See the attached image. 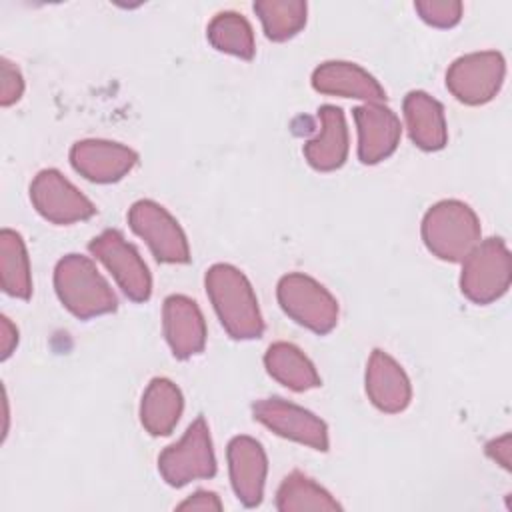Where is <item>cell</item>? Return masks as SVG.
<instances>
[{
  "label": "cell",
  "instance_id": "cell-7",
  "mask_svg": "<svg viewBox=\"0 0 512 512\" xmlns=\"http://www.w3.org/2000/svg\"><path fill=\"white\" fill-rule=\"evenodd\" d=\"M506 74L504 56L496 50L472 52L456 58L446 72V88L464 104L478 106L490 102Z\"/></svg>",
  "mask_w": 512,
  "mask_h": 512
},
{
  "label": "cell",
  "instance_id": "cell-26",
  "mask_svg": "<svg viewBox=\"0 0 512 512\" xmlns=\"http://www.w3.org/2000/svg\"><path fill=\"white\" fill-rule=\"evenodd\" d=\"M414 8L426 24L436 28H450L462 18V4L456 0H420Z\"/></svg>",
  "mask_w": 512,
  "mask_h": 512
},
{
  "label": "cell",
  "instance_id": "cell-11",
  "mask_svg": "<svg viewBox=\"0 0 512 512\" xmlns=\"http://www.w3.org/2000/svg\"><path fill=\"white\" fill-rule=\"evenodd\" d=\"M254 418L274 434L306 444L314 450H328V428L310 410L282 398H264L252 404Z\"/></svg>",
  "mask_w": 512,
  "mask_h": 512
},
{
  "label": "cell",
  "instance_id": "cell-19",
  "mask_svg": "<svg viewBox=\"0 0 512 512\" xmlns=\"http://www.w3.org/2000/svg\"><path fill=\"white\" fill-rule=\"evenodd\" d=\"M402 110L408 134L418 148L428 152L444 148L448 130L444 108L436 98L422 90H412L406 94Z\"/></svg>",
  "mask_w": 512,
  "mask_h": 512
},
{
  "label": "cell",
  "instance_id": "cell-22",
  "mask_svg": "<svg viewBox=\"0 0 512 512\" xmlns=\"http://www.w3.org/2000/svg\"><path fill=\"white\" fill-rule=\"evenodd\" d=\"M0 280L6 294L28 300L32 294V276L26 244L16 230L0 232Z\"/></svg>",
  "mask_w": 512,
  "mask_h": 512
},
{
  "label": "cell",
  "instance_id": "cell-12",
  "mask_svg": "<svg viewBox=\"0 0 512 512\" xmlns=\"http://www.w3.org/2000/svg\"><path fill=\"white\" fill-rule=\"evenodd\" d=\"M70 162L86 180L108 184L124 178L136 166L138 154L124 144L90 138L70 148Z\"/></svg>",
  "mask_w": 512,
  "mask_h": 512
},
{
  "label": "cell",
  "instance_id": "cell-23",
  "mask_svg": "<svg viewBox=\"0 0 512 512\" xmlns=\"http://www.w3.org/2000/svg\"><path fill=\"white\" fill-rule=\"evenodd\" d=\"M276 508L280 512H296V510L332 512V510H340L342 506L330 496L328 490H324L306 474L294 470L282 480L276 492Z\"/></svg>",
  "mask_w": 512,
  "mask_h": 512
},
{
  "label": "cell",
  "instance_id": "cell-21",
  "mask_svg": "<svg viewBox=\"0 0 512 512\" xmlns=\"http://www.w3.org/2000/svg\"><path fill=\"white\" fill-rule=\"evenodd\" d=\"M268 374L294 392L320 386V376L306 354L290 342H274L264 354Z\"/></svg>",
  "mask_w": 512,
  "mask_h": 512
},
{
  "label": "cell",
  "instance_id": "cell-29",
  "mask_svg": "<svg viewBox=\"0 0 512 512\" xmlns=\"http://www.w3.org/2000/svg\"><path fill=\"white\" fill-rule=\"evenodd\" d=\"M486 454L496 460L502 468L510 470V462H512V444H510V434H504L492 442L486 444Z\"/></svg>",
  "mask_w": 512,
  "mask_h": 512
},
{
  "label": "cell",
  "instance_id": "cell-10",
  "mask_svg": "<svg viewBox=\"0 0 512 512\" xmlns=\"http://www.w3.org/2000/svg\"><path fill=\"white\" fill-rule=\"evenodd\" d=\"M30 200L52 224H72L96 214V206L56 168L40 170L30 184Z\"/></svg>",
  "mask_w": 512,
  "mask_h": 512
},
{
  "label": "cell",
  "instance_id": "cell-25",
  "mask_svg": "<svg viewBox=\"0 0 512 512\" xmlns=\"http://www.w3.org/2000/svg\"><path fill=\"white\" fill-rule=\"evenodd\" d=\"M266 38L284 42L298 34L306 24L308 6L302 0H258L254 2Z\"/></svg>",
  "mask_w": 512,
  "mask_h": 512
},
{
  "label": "cell",
  "instance_id": "cell-15",
  "mask_svg": "<svg viewBox=\"0 0 512 512\" xmlns=\"http://www.w3.org/2000/svg\"><path fill=\"white\" fill-rule=\"evenodd\" d=\"M162 328L176 358L184 360L204 350L206 322L192 298L184 294L168 296L162 308Z\"/></svg>",
  "mask_w": 512,
  "mask_h": 512
},
{
  "label": "cell",
  "instance_id": "cell-5",
  "mask_svg": "<svg viewBox=\"0 0 512 512\" xmlns=\"http://www.w3.org/2000/svg\"><path fill=\"white\" fill-rule=\"evenodd\" d=\"M276 294L282 310L316 334H328L338 322L336 298L306 274L292 272L282 276Z\"/></svg>",
  "mask_w": 512,
  "mask_h": 512
},
{
  "label": "cell",
  "instance_id": "cell-14",
  "mask_svg": "<svg viewBox=\"0 0 512 512\" xmlns=\"http://www.w3.org/2000/svg\"><path fill=\"white\" fill-rule=\"evenodd\" d=\"M230 482L238 500L254 508L262 502L268 460L262 444L250 436H234L228 444Z\"/></svg>",
  "mask_w": 512,
  "mask_h": 512
},
{
  "label": "cell",
  "instance_id": "cell-3",
  "mask_svg": "<svg viewBox=\"0 0 512 512\" xmlns=\"http://www.w3.org/2000/svg\"><path fill=\"white\" fill-rule=\"evenodd\" d=\"M422 240L440 260L462 262L480 242V220L468 204L442 200L424 214Z\"/></svg>",
  "mask_w": 512,
  "mask_h": 512
},
{
  "label": "cell",
  "instance_id": "cell-24",
  "mask_svg": "<svg viewBox=\"0 0 512 512\" xmlns=\"http://www.w3.org/2000/svg\"><path fill=\"white\" fill-rule=\"evenodd\" d=\"M206 36L210 44L226 54L238 56L242 60H250L254 56V32L250 22L238 12H218L208 28Z\"/></svg>",
  "mask_w": 512,
  "mask_h": 512
},
{
  "label": "cell",
  "instance_id": "cell-20",
  "mask_svg": "<svg viewBox=\"0 0 512 512\" xmlns=\"http://www.w3.org/2000/svg\"><path fill=\"white\" fill-rule=\"evenodd\" d=\"M184 398L168 378H152L140 402V422L152 436H168L180 420Z\"/></svg>",
  "mask_w": 512,
  "mask_h": 512
},
{
  "label": "cell",
  "instance_id": "cell-28",
  "mask_svg": "<svg viewBox=\"0 0 512 512\" xmlns=\"http://www.w3.org/2000/svg\"><path fill=\"white\" fill-rule=\"evenodd\" d=\"M178 510H222V502L214 492L198 490L178 504Z\"/></svg>",
  "mask_w": 512,
  "mask_h": 512
},
{
  "label": "cell",
  "instance_id": "cell-8",
  "mask_svg": "<svg viewBox=\"0 0 512 512\" xmlns=\"http://www.w3.org/2000/svg\"><path fill=\"white\" fill-rule=\"evenodd\" d=\"M130 228L144 238L158 262L184 264L190 260V248L184 230L176 218L154 200H138L128 210Z\"/></svg>",
  "mask_w": 512,
  "mask_h": 512
},
{
  "label": "cell",
  "instance_id": "cell-4",
  "mask_svg": "<svg viewBox=\"0 0 512 512\" xmlns=\"http://www.w3.org/2000/svg\"><path fill=\"white\" fill-rule=\"evenodd\" d=\"M462 262L460 290L474 304H490L510 288L512 258L502 238L478 242Z\"/></svg>",
  "mask_w": 512,
  "mask_h": 512
},
{
  "label": "cell",
  "instance_id": "cell-27",
  "mask_svg": "<svg viewBox=\"0 0 512 512\" xmlns=\"http://www.w3.org/2000/svg\"><path fill=\"white\" fill-rule=\"evenodd\" d=\"M24 80L20 70L8 58H2L0 64V104L10 106L22 98Z\"/></svg>",
  "mask_w": 512,
  "mask_h": 512
},
{
  "label": "cell",
  "instance_id": "cell-16",
  "mask_svg": "<svg viewBox=\"0 0 512 512\" xmlns=\"http://www.w3.org/2000/svg\"><path fill=\"white\" fill-rule=\"evenodd\" d=\"M366 394L370 402L388 414L402 412L412 398V386L402 366L384 350H374L366 366Z\"/></svg>",
  "mask_w": 512,
  "mask_h": 512
},
{
  "label": "cell",
  "instance_id": "cell-9",
  "mask_svg": "<svg viewBox=\"0 0 512 512\" xmlns=\"http://www.w3.org/2000/svg\"><path fill=\"white\" fill-rule=\"evenodd\" d=\"M88 250L112 272L114 280L130 300L144 302L150 298L152 276L148 266L118 230H104L100 236L92 238Z\"/></svg>",
  "mask_w": 512,
  "mask_h": 512
},
{
  "label": "cell",
  "instance_id": "cell-2",
  "mask_svg": "<svg viewBox=\"0 0 512 512\" xmlns=\"http://www.w3.org/2000/svg\"><path fill=\"white\" fill-rule=\"evenodd\" d=\"M54 288L60 302L80 320L114 312L118 306L106 278L82 254H66L54 270Z\"/></svg>",
  "mask_w": 512,
  "mask_h": 512
},
{
  "label": "cell",
  "instance_id": "cell-18",
  "mask_svg": "<svg viewBox=\"0 0 512 512\" xmlns=\"http://www.w3.org/2000/svg\"><path fill=\"white\" fill-rule=\"evenodd\" d=\"M320 130L304 144V156L314 170L330 172L340 168L348 156V128L338 106L324 104L318 110Z\"/></svg>",
  "mask_w": 512,
  "mask_h": 512
},
{
  "label": "cell",
  "instance_id": "cell-30",
  "mask_svg": "<svg viewBox=\"0 0 512 512\" xmlns=\"http://www.w3.org/2000/svg\"><path fill=\"white\" fill-rule=\"evenodd\" d=\"M18 344V330L10 322V318L0 316V358L6 360Z\"/></svg>",
  "mask_w": 512,
  "mask_h": 512
},
{
  "label": "cell",
  "instance_id": "cell-17",
  "mask_svg": "<svg viewBox=\"0 0 512 512\" xmlns=\"http://www.w3.org/2000/svg\"><path fill=\"white\" fill-rule=\"evenodd\" d=\"M312 86L320 94L344 96V98H358L368 102L382 104L386 100L384 88L378 80L360 68L354 62L332 60L320 64L312 74Z\"/></svg>",
  "mask_w": 512,
  "mask_h": 512
},
{
  "label": "cell",
  "instance_id": "cell-13",
  "mask_svg": "<svg viewBox=\"0 0 512 512\" xmlns=\"http://www.w3.org/2000/svg\"><path fill=\"white\" fill-rule=\"evenodd\" d=\"M358 128V158L362 164H378L388 158L402 134L398 116L384 104L368 102L354 108Z\"/></svg>",
  "mask_w": 512,
  "mask_h": 512
},
{
  "label": "cell",
  "instance_id": "cell-6",
  "mask_svg": "<svg viewBox=\"0 0 512 512\" xmlns=\"http://www.w3.org/2000/svg\"><path fill=\"white\" fill-rule=\"evenodd\" d=\"M158 470L166 484L176 488L198 478H212L216 474L210 430L202 416L188 426L176 444L162 450L158 456Z\"/></svg>",
  "mask_w": 512,
  "mask_h": 512
},
{
  "label": "cell",
  "instance_id": "cell-1",
  "mask_svg": "<svg viewBox=\"0 0 512 512\" xmlns=\"http://www.w3.org/2000/svg\"><path fill=\"white\" fill-rule=\"evenodd\" d=\"M206 292L224 330L236 340L260 338L264 320L248 278L232 264H214L206 270Z\"/></svg>",
  "mask_w": 512,
  "mask_h": 512
}]
</instances>
